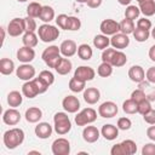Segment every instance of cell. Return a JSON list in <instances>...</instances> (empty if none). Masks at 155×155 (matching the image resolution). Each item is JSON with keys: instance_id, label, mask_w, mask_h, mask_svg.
Returning a JSON list of instances; mask_svg holds the SVG:
<instances>
[{"instance_id": "21", "label": "cell", "mask_w": 155, "mask_h": 155, "mask_svg": "<svg viewBox=\"0 0 155 155\" xmlns=\"http://www.w3.org/2000/svg\"><path fill=\"white\" fill-rule=\"evenodd\" d=\"M101 98V92L96 87H87L84 90V101L87 104H96Z\"/></svg>"}, {"instance_id": "22", "label": "cell", "mask_w": 155, "mask_h": 155, "mask_svg": "<svg viewBox=\"0 0 155 155\" xmlns=\"http://www.w3.org/2000/svg\"><path fill=\"white\" fill-rule=\"evenodd\" d=\"M101 134L107 140H114L119 137V128H117V126H114L111 124H105V125H103V127L101 130Z\"/></svg>"}, {"instance_id": "62", "label": "cell", "mask_w": 155, "mask_h": 155, "mask_svg": "<svg viewBox=\"0 0 155 155\" xmlns=\"http://www.w3.org/2000/svg\"><path fill=\"white\" fill-rule=\"evenodd\" d=\"M137 1H138V2H140V1H143V0H137Z\"/></svg>"}, {"instance_id": "57", "label": "cell", "mask_w": 155, "mask_h": 155, "mask_svg": "<svg viewBox=\"0 0 155 155\" xmlns=\"http://www.w3.org/2000/svg\"><path fill=\"white\" fill-rule=\"evenodd\" d=\"M116 1H117L120 5H124V6H126V5H127V6H128V5L131 4V1H132V0H116Z\"/></svg>"}, {"instance_id": "59", "label": "cell", "mask_w": 155, "mask_h": 155, "mask_svg": "<svg viewBox=\"0 0 155 155\" xmlns=\"http://www.w3.org/2000/svg\"><path fill=\"white\" fill-rule=\"evenodd\" d=\"M76 2H80V4H86L87 2V0H75Z\"/></svg>"}, {"instance_id": "52", "label": "cell", "mask_w": 155, "mask_h": 155, "mask_svg": "<svg viewBox=\"0 0 155 155\" xmlns=\"http://www.w3.org/2000/svg\"><path fill=\"white\" fill-rule=\"evenodd\" d=\"M142 155H155V144L148 143L142 148Z\"/></svg>"}, {"instance_id": "3", "label": "cell", "mask_w": 155, "mask_h": 155, "mask_svg": "<svg viewBox=\"0 0 155 155\" xmlns=\"http://www.w3.org/2000/svg\"><path fill=\"white\" fill-rule=\"evenodd\" d=\"M38 36L42 42H52L59 36V29L50 23H44L38 29Z\"/></svg>"}, {"instance_id": "56", "label": "cell", "mask_w": 155, "mask_h": 155, "mask_svg": "<svg viewBox=\"0 0 155 155\" xmlns=\"http://www.w3.org/2000/svg\"><path fill=\"white\" fill-rule=\"evenodd\" d=\"M149 58L155 62V45H153L150 48H149Z\"/></svg>"}, {"instance_id": "5", "label": "cell", "mask_w": 155, "mask_h": 155, "mask_svg": "<svg viewBox=\"0 0 155 155\" xmlns=\"http://www.w3.org/2000/svg\"><path fill=\"white\" fill-rule=\"evenodd\" d=\"M97 120V111L93 108H85L75 116V124L78 126H85Z\"/></svg>"}, {"instance_id": "37", "label": "cell", "mask_w": 155, "mask_h": 155, "mask_svg": "<svg viewBox=\"0 0 155 155\" xmlns=\"http://www.w3.org/2000/svg\"><path fill=\"white\" fill-rule=\"evenodd\" d=\"M136 29L134 27V22L132 19H128V18H125L120 22V31L124 33V34H132L133 30Z\"/></svg>"}, {"instance_id": "7", "label": "cell", "mask_w": 155, "mask_h": 155, "mask_svg": "<svg viewBox=\"0 0 155 155\" xmlns=\"http://www.w3.org/2000/svg\"><path fill=\"white\" fill-rule=\"evenodd\" d=\"M99 29L102 31V34L104 35H114L116 33H120V23L116 22L115 19H111V18H107V19H103L101 22V25H99Z\"/></svg>"}, {"instance_id": "33", "label": "cell", "mask_w": 155, "mask_h": 155, "mask_svg": "<svg viewBox=\"0 0 155 155\" xmlns=\"http://www.w3.org/2000/svg\"><path fill=\"white\" fill-rule=\"evenodd\" d=\"M44 23H50L51 21L54 19V10L53 7L48 6V5H45L42 6V10H41V15L39 17Z\"/></svg>"}, {"instance_id": "12", "label": "cell", "mask_w": 155, "mask_h": 155, "mask_svg": "<svg viewBox=\"0 0 155 155\" xmlns=\"http://www.w3.org/2000/svg\"><path fill=\"white\" fill-rule=\"evenodd\" d=\"M110 45L116 50H124L130 45V39L127 34L124 33H116L110 39Z\"/></svg>"}, {"instance_id": "11", "label": "cell", "mask_w": 155, "mask_h": 155, "mask_svg": "<svg viewBox=\"0 0 155 155\" xmlns=\"http://www.w3.org/2000/svg\"><path fill=\"white\" fill-rule=\"evenodd\" d=\"M74 76L81 81H91L94 79L96 76V71L93 68L91 67H87V65H81V67H78L74 71Z\"/></svg>"}, {"instance_id": "43", "label": "cell", "mask_w": 155, "mask_h": 155, "mask_svg": "<svg viewBox=\"0 0 155 155\" xmlns=\"http://www.w3.org/2000/svg\"><path fill=\"white\" fill-rule=\"evenodd\" d=\"M23 22H24V29L25 31H35L36 30V22L33 17H24L23 18Z\"/></svg>"}, {"instance_id": "51", "label": "cell", "mask_w": 155, "mask_h": 155, "mask_svg": "<svg viewBox=\"0 0 155 155\" xmlns=\"http://www.w3.org/2000/svg\"><path fill=\"white\" fill-rule=\"evenodd\" d=\"M110 154L111 155H126L125 149H124V147H122L121 143H117V144L113 145L111 149H110Z\"/></svg>"}, {"instance_id": "40", "label": "cell", "mask_w": 155, "mask_h": 155, "mask_svg": "<svg viewBox=\"0 0 155 155\" xmlns=\"http://www.w3.org/2000/svg\"><path fill=\"white\" fill-rule=\"evenodd\" d=\"M121 144L125 149L126 155H133V154L137 153V144L132 139H125V140L121 142Z\"/></svg>"}, {"instance_id": "24", "label": "cell", "mask_w": 155, "mask_h": 155, "mask_svg": "<svg viewBox=\"0 0 155 155\" xmlns=\"http://www.w3.org/2000/svg\"><path fill=\"white\" fill-rule=\"evenodd\" d=\"M71 68H73V64H71V62L69 61V58H67V57H62L61 59H59V62L57 63V65L54 67V70L59 74V75H67V74H69L70 71H71Z\"/></svg>"}, {"instance_id": "6", "label": "cell", "mask_w": 155, "mask_h": 155, "mask_svg": "<svg viewBox=\"0 0 155 155\" xmlns=\"http://www.w3.org/2000/svg\"><path fill=\"white\" fill-rule=\"evenodd\" d=\"M53 155H69L70 153V143L67 138H57L53 140L51 147Z\"/></svg>"}, {"instance_id": "48", "label": "cell", "mask_w": 155, "mask_h": 155, "mask_svg": "<svg viewBox=\"0 0 155 155\" xmlns=\"http://www.w3.org/2000/svg\"><path fill=\"white\" fill-rule=\"evenodd\" d=\"M115 51H116V48H114V47H111V48H105V50H103V53H102V62H108V63H110L111 62V58H113V56H114V53H115Z\"/></svg>"}, {"instance_id": "31", "label": "cell", "mask_w": 155, "mask_h": 155, "mask_svg": "<svg viewBox=\"0 0 155 155\" xmlns=\"http://www.w3.org/2000/svg\"><path fill=\"white\" fill-rule=\"evenodd\" d=\"M38 35L34 33V31H25L23 34V38H22V42L24 46H28V47H35L38 45Z\"/></svg>"}, {"instance_id": "15", "label": "cell", "mask_w": 155, "mask_h": 155, "mask_svg": "<svg viewBox=\"0 0 155 155\" xmlns=\"http://www.w3.org/2000/svg\"><path fill=\"white\" fill-rule=\"evenodd\" d=\"M62 107L68 113H76L80 109V101L75 96H67L62 101Z\"/></svg>"}, {"instance_id": "13", "label": "cell", "mask_w": 155, "mask_h": 155, "mask_svg": "<svg viewBox=\"0 0 155 155\" xmlns=\"http://www.w3.org/2000/svg\"><path fill=\"white\" fill-rule=\"evenodd\" d=\"M2 121H4V124H6L8 126H15L21 121V113L16 108H10L4 111Z\"/></svg>"}, {"instance_id": "46", "label": "cell", "mask_w": 155, "mask_h": 155, "mask_svg": "<svg viewBox=\"0 0 155 155\" xmlns=\"http://www.w3.org/2000/svg\"><path fill=\"white\" fill-rule=\"evenodd\" d=\"M131 98H132L133 101H136L137 103H139L140 101H143V99H145V98H147V94H145L144 90L139 87V88L134 90V91L131 93Z\"/></svg>"}, {"instance_id": "42", "label": "cell", "mask_w": 155, "mask_h": 155, "mask_svg": "<svg viewBox=\"0 0 155 155\" xmlns=\"http://www.w3.org/2000/svg\"><path fill=\"white\" fill-rule=\"evenodd\" d=\"M39 78H40L42 81H45L48 86H51V85L54 82V75H53L50 70H42V71H40Z\"/></svg>"}, {"instance_id": "20", "label": "cell", "mask_w": 155, "mask_h": 155, "mask_svg": "<svg viewBox=\"0 0 155 155\" xmlns=\"http://www.w3.org/2000/svg\"><path fill=\"white\" fill-rule=\"evenodd\" d=\"M128 78L137 84H140L145 79V71L140 65H132L128 69Z\"/></svg>"}, {"instance_id": "53", "label": "cell", "mask_w": 155, "mask_h": 155, "mask_svg": "<svg viewBox=\"0 0 155 155\" xmlns=\"http://www.w3.org/2000/svg\"><path fill=\"white\" fill-rule=\"evenodd\" d=\"M145 79L148 80V82L155 84V67L148 68V70L145 71Z\"/></svg>"}, {"instance_id": "9", "label": "cell", "mask_w": 155, "mask_h": 155, "mask_svg": "<svg viewBox=\"0 0 155 155\" xmlns=\"http://www.w3.org/2000/svg\"><path fill=\"white\" fill-rule=\"evenodd\" d=\"M7 33L12 38H16V36H19L22 35L23 33H25V29H24V22H23V18H13L8 22V25H7Z\"/></svg>"}, {"instance_id": "45", "label": "cell", "mask_w": 155, "mask_h": 155, "mask_svg": "<svg viewBox=\"0 0 155 155\" xmlns=\"http://www.w3.org/2000/svg\"><path fill=\"white\" fill-rule=\"evenodd\" d=\"M117 128L119 130H122V131H127L131 128L132 126V121L128 119V117H120L117 120V124H116Z\"/></svg>"}, {"instance_id": "38", "label": "cell", "mask_w": 155, "mask_h": 155, "mask_svg": "<svg viewBox=\"0 0 155 155\" xmlns=\"http://www.w3.org/2000/svg\"><path fill=\"white\" fill-rule=\"evenodd\" d=\"M132 34H133V38L136 39V41H138V42H144L150 36V31L148 29H142V28H137V27Z\"/></svg>"}, {"instance_id": "25", "label": "cell", "mask_w": 155, "mask_h": 155, "mask_svg": "<svg viewBox=\"0 0 155 155\" xmlns=\"http://www.w3.org/2000/svg\"><path fill=\"white\" fill-rule=\"evenodd\" d=\"M139 10L145 17L155 15V0H143L139 2Z\"/></svg>"}, {"instance_id": "23", "label": "cell", "mask_w": 155, "mask_h": 155, "mask_svg": "<svg viewBox=\"0 0 155 155\" xmlns=\"http://www.w3.org/2000/svg\"><path fill=\"white\" fill-rule=\"evenodd\" d=\"M24 116H25V120H27L28 122L35 124V122H39V121L41 120V117H42V111H41V109L38 108V107H30V108H28V109L25 110Z\"/></svg>"}, {"instance_id": "49", "label": "cell", "mask_w": 155, "mask_h": 155, "mask_svg": "<svg viewBox=\"0 0 155 155\" xmlns=\"http://www.w3.org/2000/svg\"><path fill=\"white\" fill-rule=\"evenodd\" d=\"M151 22H150V19H148V18H139L138 21H137V28H142V29H148V30H150L151 29Z\"/></svg>"}, {"instance_id": "61", "label": "cell", "mask_w": 155, "mask_h": 155, "mask_svg": "<svg viewBox=\"0 0 155 155\" xmlns=\"http://www.w3.org/2000/svg\"><path fill=\"white\" fill-rule=\"evenodd\" d=\"M18 2H25V1H28V0H17Z\"/></svg>"}, {"instance_id": "1", "label": "cell", "mask_w": 155, "mask_h": 155, "mask_svg": "<svg viewBox=\"0 0 155 155\" xmlns=\"http://www.w3.org/2000/svg\"><path fill=\"white\" fill-rule=\"evenodd\" d=\"M2 140H4V144H5V147L7 149H10V150L16 149L18 145H21L23 143L24 132H23L22 128H18V127L10 128L4 133Z\"/></svg>"}, {"instance_id": "32", "label": "cell", "mask_w": 155, "mask_h": 155, "mask_svg": "<svg viewBox=\"0 0 155 155\" xmlns=\"http://www.w3.org/2000/svg\"><path fill=\"white\" fill-rule=\"evenodd\" d=\"M69 90L71 92H75V93H79V92H84V90L86 88V82L85 81H81L79 79H76L75 76H73L70 80H69Z\"/></svg>"}, {"instance_id": "35", "label": "cell", "mask_w": 155, "mask_h": 155, "mask_svg": "<svg viewBox=\"0 0 155 155\" xmlns=\"http://www.w3.org/2000/svg\"><path fill=\"white\" fill-rule=\"evenodd\" d=\"M97 74L101 78H109L113 74V65L108 62H102L97 68Z\"/></svg>"}, {"instance_id": "28", "label": "cell", "mask_w": 155, "mask_h": 155, "mask_svg": "<svg viewBox=\"0 0 155 155\" xmlns=\"http://www.w3.org/2000/svg\"><path fill=\"white\" fill-rule=\"evenodd\" d=\"M126 63H127V56H126L122 51L116 50L115 53H114V56H113V58H111L110 64H111L113 67L120 68V67H124Z\"/></svg>"}, {"instance_id": "60", "label": "cell", "mask_w": 155, "mask_h": 155, "mask_svg": "<svg viewBox=\"0 0 155 155\" xmlns=\"http://www.w3.org/2000/svg\"><path fill=\"white\" fill-rule=\"evenodd\" d=\"M29 154H40V151H35V150H31V151H29Z\"/></svg>"}, {"instance_id": "26", "label": "cell", "mask_w": 155, "mask_h": 155, "mask_svg": "<svg viewBox=\"0 0 155 155\" xmlns=\"http://www.w3.org/2000/svg\"><path fill=\"white\" fill-rule=\"evenodd\" d=\"M23 93H21L19 91H11L7 94V103L11 108H17L22 104L23 102Z\"/></svg>"}, {"instance_id": "55", "label": "cell", "mask_w": 155, "mask_h": 155, "mask_svg": "<svg viewBox=\"0 0 155 155\" xmlns=\"http://www.w3.org/2000/svg\"><path fill=\"white\" fill-rule=\"evenodd\" d=\"M87 6L91 8H97L102 5V0H87Z\"/></svg>"}, {"instance_id": "36", "label": "cell", "mask_w": 155, "mask_h": 155, "mask_svg": "<svg viewBox=\"0 0 155 155\" xmlns=\"http://www.w3.org/2000/svg\"><path fill=\"white\" fill-rule=\"evenodd\" d=\"M122 110L126 114H136L138 113V103L132 98H128L122 103Z\"/></svg>"}, {"instance_id": "44", "label": "cell", "mask_w": 155, "mask_h": 155, "mask_svg": "<svg viewBox=\"0 0 155 155\" xmlns=\"http://www.w3.org/2000/svg\"><path fill=\"white\" fill-rule=\"evenodd\" d=\"M150 109H153V108H151L150 101H149L148 98H145V99H143V101H140V102L138 103V113H139V114L144 115V114H147Z\"/></svg>"}, {"instance_id": "19", "label": "cell", "mask_w": 155, "mask_h": 155, "mask_svg": "<svg viewBox=\"0 0 155 155\" xmlns=\"http://www.w3.org/2000/svg\"><path fill=\"white\" fill-rule=\"evenodd\" d=\"M99 130L96 126H86L82 131V138L87 143H94L99 138Z\"/></svg>"}, {"instance_id": "39", "label": "cell", "mask_w": 155, "mask_h": 155, "mask_svg": "<svg viewBox=\"0 0 155 155\" xmlns=\"http://www.w3.org/2000/svg\"><path fill=\"white\" fill-rule=\"evenodd\" d=\"M139 15H140V10L136 5H128L126 7V10H125V18L134 21L136 18L139 17Z\"/></svg>"}, {"instance_id": "29", "label": "cell", "mask_w": 155, "mask_h": 155, "mask_svg": "<svg viewBox=\"0 0 155 155\" xmlns=\"http://www.w3.org/2000/svg\"><path fill=\"white\" fill-rule=\"evenodd\" d=\"M15 70V63L10 58H1L0 61V73L2 75H10Z\"/></svg>"}, {"instance_id": "41", "label": "cell", "mask_w": 155, "mask_h": 155, "mask_svg": "<svg viewBox=\"0 0 155 155\" xmlns=\"http://www.w3.org/2000/svg\"><path fill=\"white\" fill-rule=\"evenodd\" d=\"M80 27H81V21H80L78 17L69 16V18H68V24H67V30L75 31V30H79Z\"/></svg>"}, {"instance_id": "8", "label": "cell", "mask_w": 155, "mask_h": 155, "mask_svg": "<svg viewBox=\"0 0 155 155\" xmlns=\"http://www.w3.org/2000/svg\"><path fill=\"white\" fill-rule=\"evenodd\" d=\"M117 111H119V108H117L116 103H114L111 101H107V102L102 103L98 107V114H99V116L105 117V119H110V117L116 116Z\"/></svg>"}, {"instance_id": "18", "label": "cell", "mask_w": 155, "mask_h": 155, "mask_svg": "<svg viewBox=\"0 0 155 155\" xmlns=\"http://www.w3.org/2000/svg\"><path fill=\"white\" fill-rule=\"evenodd\" d=\"M22 93H23V96L27 97V98H34V97H36L38 94H40V91H39V88H38V86H36L34 79H31V80H29V81H25V82L23 84V86H22Z\"/></svg>"}, {"instance_id": "50", "label": "cell", "mask_w": 155, "mask_h": 155, "mask_svg": "<svg viewBox=\"0 0 155 155\" xmlns=\"http://www.w3.org/2000/svg\"><path fill=\"white\" fill-rule=\"evenodd\" d=\"M143 120L149 125H155V109H150L147 114H144Z\"/></svg>"}, {"instance_id": "27", "label": "cell", "mask_w": 155, "mask_h": 155, "mask_svg": "<svg viewBox=\"0 0 155 155\" xmlns=\"http://www.w3.org/2000/svg\"><path fill=\"white\" fill-rule=\"evenodd\" d=\"M109 45H110V39L108 38V35L98 34L93 38V46L98 50H105L108 48Z\"/></svg>"}, {"instance_id": "14", "label": "cell", "mask_w": 155, "mask_h": 155, "mask_svg": "<svg viewBox=\"0 0 155 155\" xmlns=\"http://www.w3.org/2000/svg\"><path fill=\"white\" fill-rule=\"evenodd\" d=\"M17 59L22 63H30L34 58H35V51L33 50V47H28V46H22L17 50L16 52Z\"/></svg>"}, {"instance_id": "4", "label": "cell", "mask_w": 155, "mask_h": 155, "mask_svg": "<svg viewBox=\"0 0 155 155\" xmlns=\"http://www.w3.org/2000/svg\"><path fill=\"white\" fill-rule=\"evenodd\" d=\"M41 58L46 63V65L48 68H53L54 69V67L57 65V63L62 58L61 57V50H59V47L56 46V45L48 46L47 48L44 50V52L41 54Z\"/></svg>"}, {"instance_id": "10", "label": "cell", "mask_w": 155, "mask_h": 155, "mask_svg": "<svg viewBox=\"0 0 155 155\" xmlns=\"http://www.w3.org/2000/svg\"><path fill=\"white\" fill-rule=\"evenodd\" d=\"M16 75L21 80L29 81V80L34 79V76H35V68L29 63H23L22 65H19L16 69Z\"/></svg>"}, {"instance_id": "30", "label": "cell", "mask_w": 155, "mask_h": 155, "mask_svg": "<svg viewBox=\"0 0 155 155\" xmlns=\"http://www.w3.org/2000/svg\"><path fill=\"white\" fill-rule=\"evenodd\" d=\"M78 56L79 58H81L82 61H88L92 58L93 56V51L91 48L90 45L87 44H81L80 46H78Z\"/></svg>"}, {"instance_id": "2", "label": "cell", "mask_w": 155, "mask_h": 155, "mask_svg": "<svg viewBox=\"0 0 155 155\" xmlns=\"http://www.w3.org/2000/svg\"><path fill=\"white\" fill-rule=\"evenodd\" d=\"M53 124H54V131L59 136L67 134L71 130V121H70L68 114H65L63 111H58L54 114Z\"/></svg>"}, {"instance_id": "17", "label": "cell", "mask_w": 155, "mask_h": 155, "mask_svg": "<svg viewBox=\"0 0 155 155\" xmlns=\"http://www.w3.org/2000/svg\"><path fill=\"white\" fill-rule=\"evenodd\" d=\"M52 131H53V128H52V126L48 122H39L35 126V130H34L35 136L38 138H40V139L50 138L51 134H52Z\"/></svg>"}, {"instance_id": "16", "label": "cell", "mask_w": 155, "mask_h": 155, "mask_svg": "<svg viewBox=\"0 0 155 155\" xmlns=\"http://www.w3.org/2000/svg\"><path fill=\"white\" fill-rule=\"evenodd\" d=\"M59 50H61V54L63 57L69 58V57H73L78 52V46H76V44H75L74 40H69L68 39V40H64L61 44Z\"/></svg>"}, {"instance_id": "34", "label": "cell", "mask_w": 155, "mask_h": 155, "mask_svg": "<svg viewBox=\"0 0 155 155\" xmlns=\"http://www.w3.org/2000/svg\"><path fill=\"white\" fill-rule=\"evenodd\" d=\"M41 10H42V6L39 2L33 1L27 7V16L33 17V18H39L41 15Z\"/></svg>"}, {"instance_id": "58", "label": "cell", "mask_w": 155, "mask_h": 155, "mask_svg": "<svg viewBox=\"0 0 155 155\" xmlns=\"http://www.w3.org/2000/svg\"><path fill=\"white\" fill-rule=\"evenodd\" d=\"M150 35H151V38H153V39L155 40V27H154V28L151 29V33H150Z\"/></svg>"}, {"instance_id": "54", "label": "cell", "mask_w": 155, "mask_h": 155, "mask_svg": "<svg viewBox=\"0 0 155 155\" xmlns=\"http://www.w3.org/2000/svg\"><path fill=\"white\" fill-rule=\"evenodd\" d=\"M147 136L150 140H154L155 142V125H151L150 127L147 128Z\"/></svg>"}, {"instance_id": "47", "label": "cell", "mask_w": 155, "mask_h": 155, "mask_svg": "<svg viewBox=\"0 0 155 155\" xmlns=\"http://www.w3.org/2000/svg\"><path fill=\"white\" fill-rule=\"evenodd\" d=\"M68 18H69V16H67L65 13H61V15H58V16L56 17V23H57V25H58L61 29L67 30Z\"/></svg>"}]
</instances>
